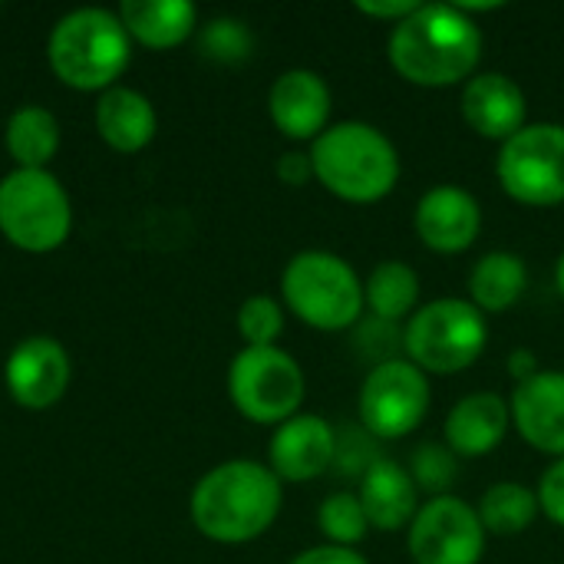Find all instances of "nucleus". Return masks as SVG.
<instances>
[{"mask_svg": "<svg viewBox=\"0 0 564 564\" xmlns=\"http://www.w3.org/2000/svg\"><path fill=\"white\" fill-rule=\"evenodd\" d=\"M198 50H202L208 59H218V63H241V59L251 56L254 36H251V30H248L241 20L218 17V20H212V23L202 30Z\"/></svg>", "mask_w": 564, "mask_h": 564, "instance_id": "obj_29", "label": "nucleus"}, {"mask_svg": "<svg viewBox=\"0 0 564 564\" xmlns=\"http://www.w3.org/2000/svg\"><path fill=\"white\" fill-rule=\"evenodd\" d=\"M496 178L502 192L529 208L564 205V126L529 122L499 145Z\"/></svg>", "mask_w": 564, "mask_h": 564, "instance_id": "obj_9", "label": "nucleus"}, {"mask_svg": "<svg viewBox=\"0 0 564 564\" xmlns=\"http://www.w3.org/2000/svg\"><path fill=\"white\" fill-rule=\"evenodd\" d=\"M304 393V370L281 347H245L228 367V397L235 410L251 423H288L301 413Z\"/></svg>", "mask_w": 564, "mask_h": 564, "instance_id": "obj_8", "label": "nucleus"}, {"mask_svg": "<svg viewBox=\"0 0 564 564\" xmlns=\"http://www.w3.org/2000/svg\"><path fill=\"white\" fill-rule=\"evenodd\" d=\"M317 529L327 539V545L357 549L370 535L367 512L357 499V492H334L317 509Z\"/></svg>", "mask_w": 564, "mask_h": 564, "instance_id": "obj_26", "label": "nucleus"}, {"mask_svg": "<svg viewBox=\"0 0 564 564\" xmlns=\"http://www.w3.org/2000/svg\"><path fill=\"white\" fill-rule=\"evenodd\" d=\"M73 228L69 195L46 169H13L0 182V235L30 254L56 251Z\"/></svg>", "mask_w": 564, "mask_h": 564, "instance_id": "obj_7", "label": "nucleus"}, {"mask_svg": "<svg viewBox=\"0 0 564 564\" xmlns=\"http://www.w3.org/2000/svg\"><path fill=\"white\" fill-rule=\"evenodd\" d=\"M539 509H542V516L552 522V525H558L564 529V459H555L549 469H545V476L539 479Z\"/></svg>", "mask_w": 564, "mask_h": 564, "instance_id": "obj_30", "label": "nucleus"}, {"mask_svg": "<svg viewBox=\"0 0 564 564\" xmlns=\"http://www.w3.org/2000/svg\"><path fill=\"white\" fill-rule=\"evenodd\" d=\"M535 373H542L539 357L532 350H525V347L512 350V357H509V377H516V387L525 383V380H532Z\"/></svg>", "mask_w": 564, "mask_h": 564, "instance_id": "obj_34", "label": "nucleus"}, {"mask_svg": "<svg viewBox=\"0 0 564 564\" xmlns=\"http://www.w3.org/2000/svg\"><path fill=\"white\" fill-rule=\"evenodd\" d=\"M281 297L288 311L324 334L354 330L364 321V281L350 261L334 251H301L284 264Z\"/></svg>", "mask_w": 564, "mask_h": 564, "instance_id": "obj_5", "label": "nucleus"}, {"mask_svg": "<svg viewBox=\"0 0 564 564\" xmlns=\"http://www.w3.org/2000/svg\"><path fill=\"white\" fill-rule=\"evenodd\" d=\"M555 288H558V294L564 297V251L558 254V261H555Z\"/></svg>", "mask_w": 564, "mask_h": 564, "instance_id": "obj_35", "label": "nucleus"}, {"mask_svg": "<svg viewBox=\"0 0 564 564\" xmlns=\"http://www.w3.org/2000/svg\"><path fill=\"white\" fill-rule=\"evenodd\" d=\"M119 20L132 40L149 50H172L195 33L198 10L188 0H126Z\"/></svg>", "mask_w": 564, "mask_h": 564, "instance_id": "obj_20", "label": "nucleus"}, {"mask_svg": "<svg viewBox=\"0 0 564 564\" xmlns=\"http://www.w3.org/2000/svg\"><path fill=\"white\" fill-rule=\"evenodd\" d=\"M334 96L321 73L314 69H288L274 79L268 93V112L278 132L294 142H314L330 126Z\"/></svg>", "mask_w": 564, "mask_h": 564, "instance_id": "obj_16", "label": "nucleus"}, {"mask_svg": "<svg viewBox=\"0 0 564 564\" xmlns=\"http://www.w3.org/2000/svg\"><path fill=\"white\" fill-rule=\"evenodd\" d=\"M152 102L126 86H112L96 102V129L116 152H139L155 139Z\"/></svg>", "mask_w": 564, "mask_h": 564, "instance_id": "obj_21", "label": "nucleus"}, {"mask_svg": "<svg viewBox=\"0 0 564 564\" xmlns=\"http://www.w3.org/2000/svg\"><path fill=\"white\" fill-rule=\"evenodd\" d=\"M337 459V430L317 413H297L274 426L268 443V469L281 482H314Z\"/></svg>", "mask_w": 564, "mask_h": 564, "instance_id": "obj_13", "label": "nucleus"}, {"mask_svg": "<svg viewBox=\"0 0 564 564\" xmlns=\"http://www.w3.org/2000/svg\"><path fill=\"white\" fill-rule=\"evenodd\" d=\"M529 291V268L512 251H489L469 271V301L482 314H502Z\"/></svg>", "mask_w": 564, "mask_h": 564, "instance_id": "obj_22", "label": "nucleus"}, {"mask_svg": "<svg viewBox=\"0 0 564 564\" xmlns=\"http://www.w3.org/2000/svg\"><path fill=\"white\" fill-rule=\"evenodd\" d=\"M281 479L251 459H231L208 469L192 489V522L218 545L261 539L281 516Z\"/></svg>", "mask_w": 564, "mask_h": 564, "instance_id": "obj_2", "label": "nucleus"}, {"mask_svg": "<svg viewBox=\"0 0 564 564\" xmlns=\"http://www.w3.org/2000/svg\"><path fill=\"white\" fill-rule=\"evenodd\" d=\"M46 56L59 83L83 93H106L132 59V36L126 33L119 13L83 7L53 26Z\"/></svg>", "mask_w": 564, "mask_h": 564, "instance_id": "obj_4", "label": "nucleus"}, {"mask_svg": "<svg viewBox=\"0 0 564 564\" xmlns=\"http://www.w3.org/2000/svg\"><path fill=\"white\" fill-rule=\"evenodd\" d=\"M416 7H420V0H380V3L377 0H357L354 3L357 13H364L370 20H380V23H390V26L403 23Z\"/></svg>", "mask_w": 564, "mask_h": 564, "instance_id": "obj_31", "label": "nucleus"}, {"mask_svg": "<svg viewBox=\"0 0 564 564\" xmlns=\"http://www.w3.org/2000/svg\"><path fill=\"white\" fill-rule=\"evenodd\" d=\"M56 145L59 126L50 109L20 106L7 119V152L17 162V169H46V162L56 155Z\"/></svg>", "mask_w": 564, "mask_h": 564, "instance_id": "obj_25", "label": "nucleus"}, {"mask_svg": "<svg viewBox=\"0 0 564 564\" xmlns=\"http://www.w3.org/2000/svg\"><path fill=\"white\" fill-rule=\"evenodd\" d=\"M364 304L370 317L390 324H400L403 317L410 321L420 304V274L406 261H380L364 281Z\"/></svg>", "mask_w": 564, "mask_h": 564, "instance_id": "obj_23", "label": "nucleus"}, {"mask_svg": "<svg viewBox=\"0 0 564 564\" xmlns=\"http://www.w3.org/2000/svg\"><path fill=\"white\" fill-rule=\"evenodd\" d=\"M486 539L476 506L459 496L426 499L406 529L410 558L416 564H479Z\"/></svg>", "mask_w": 564, "mask_h": 564, "instance_id": "obj_11", "label": "nucleus"}, {"mask_svg": "<svg viewBox=\"0 0 564 564\" xmlns=\"http://www.w3.org/2000/svg\"><path fill=\"white\" fill-rule=\"evenodd\" d=\"M430 403H433L430 377L416 364L400 357L370 367V373L360 383L357 416L367 436L393 443V440H406L423 426Z\"/></svg>", "mask_w": 564, "mask_h": 564, "instance_id": "obj_10", "label": "nucleus"}, {"mask_svg": "<svg viewBox=\"0 0 564 564\" xmlns=\"http://www.w3.org/2000/svg\"><path fill=\"white\" fill-rule=\"evenodd\" d=\"M489 344V317L466 297H436L406 321L403 357L426 377L469 370Z\"/></svg>", "mask_w": 564, "mask_h": 564, "instance_id": "obj_6", "label": "nucleus"}, {"mask_svg": "<svg viewBox=\"0 0 564 564\" xmlns=\"http://www.w3.org/2000/svg\"><path fill=\"white\" fill-rule=\"evenodd\" d=\"M486 36L456 3H420L390 30L387 56L397 76L423 89L466 86L479 73Z\"/></svg>", "mask_w": 564, "mask_h": 564, "instance_id": "obj_1", "label": "nucleus"}, {"mask_svg": "<svg viewBox=\"0 0 564 564\" xmlns=\"http://www.w3.org/2000/svg\"><path fill=\"white\" fill-rule=\"evenodd\" d=\"M459 109H463L466 126L476 135L492 139L499 145L529 126V99L522 86L509 73H499V69L476 73L463 86Z\"/></svg>", "mask_w": 564, "mask_h": 564, "instance_id": "obj_14", "label": "nucleus"}, {"mask_svg": "<svg viewBox=\"0 0 564 564\" xmlns=\"http://www.w3.org/2000/svg\"><path fill=\"white\" fill-rule=\"evenodd\" d=\"M357 499L367 512L370 529L377 532H403L410 529V522L420 512V489L410 476V469L397 459H377L364 476H360V489Z\"/></svg>", "mask_w": 564, "mask_h": 564, "instance_id": "obj_19", "label": "nucleus"}, {"mask_svg": "<svg viewBox=\"0 0 564 564\" xmlns=\"http://www.w3.org/2000/svg\"><path fill=\"white\" fill-rule=\"evenodd\" d=\"M509 426V400L496 390H476L449 410L443 423V443L453 449L456 459H482L506 443Z\"/></svg>", "mask_w": 564, "mask_h": 564, "instance_id": "obj_18", "label": "nucleus"}, {"mask_svg": "<svg viewBox=\"0 0 564 564\" xmlns=\"http://www.w3.org/2000/svg\"><path fill=\"white\" fill-rule=\"evenodd\" d=\"M238 334L248 347H274L284 334V307L268 294L248 297L238 307Z\"/></svg>", "mask_w": 564, "mask_h": 564, "instance_id": "obj_28", "label": "nucleus"}, {"mask_svg": "<svg viewBox=\"0 0 564 564\" xmlns=\"http://www.w3.org/2000/svg\"><path fill=\"white\" fill-rule=\"evenodd\" d=\"M486 535H499V539H512L522 535L535 525V519L542 516L539 509V492L522 486V482H496L482 492L479 506H476Z\"/></svg>", "mask_w": 564, "mask_h": 564, "instance_id": "obj_24", "label": "nucleus"}, {"mask_svg": "<svg viewBox=\"0 0 564 564\" xmlns=\"http://www.w3.org/2000/svg\"><path fill=\"white\" fill-rule=\"evenodd\" d=\"M406 469H410L420 492H426L430 499H440V496H453L449 489L456 486L459 459L453 456V449L446 443H423L410 456Z\"/></svg>", "mask_w": 564, "mask_h": 564, "instance_id": "obj_27", "label": "nucleus"}, {"mask_svg": "<svg viewBox=\"0 0 564 564\" xmlns=\"http://www.w3.org/2000/svg\"><path fill=\"white\" fill-rule=\"evenodd\" d=\"M509 406L512 426L532 449L564 459V370H542L519 383Z\"/></svg>", "mask_w": 564, "mask_h": 564, "instance_id": "obj_17", "label": "nucleus"}, {"mask_svg": "<svg viewBox=\"0 0 564 564\" xmlns=\"http://www.w3.org/2000/svg\"><path fill=\"white\" fill-rule=\"evenodd\" d=\"M307 152L314 162V182L347 205H377L400 185V152L393 139L370 122H334Z\"/></svg>", "mask_w": 564, "mask_h": 564, "instance_id": "obj_3", "label": "nucleus"}, {"mask_svg": "<svg viewBox=\"0 0 564 564\" xmlns=\"http://www.w3.org/2000/svg\"><path fill=\"white\" fill-rule=\"evenodd\" d=\"M10 397L26 410H46L59 403L69 387V357L53 337H26L13 347L3 370Z\"/></svg>", "mask_w": 564, "mask_h": 564, "instance_id": "obj_15", "label": "nucleus"}, {"mask_svg": "<svg viewBox=\"0 0 564 564\" xmlns=\"http://www.w3.org/2000/svg\"><path fill=\"white\" fill-rule=\"evenodd\" d=\"M291 564H370L357 549H340V545H314L307 552H301Z\"/></svg>", "mask_w": 564, "mask_h": 564, "instance_id": "obj_32", "label": "nucleus"}, {"mask_svg": "<svg viewBox=\"0 0 564 564\" xmlns=\"http://www.w3.org/2000/svg\"><path fill=\"white\" fill-rule=\"evenodd\" d=\"M413 228L423 248L436 254H463L482 235V208L476 195L459 185H433L416 202Z\"/></svg>", "mask_w": 564, "mask_h": 564, "instance_id": "obj_12", "label": "nucleus"}, {"mask_svg": "<svg viewBox=\"0 0 564 564\" xmlns=\"http://www.w3.org/2000/svg\"><path fill=\"white\" fill-rule=\"evenodd\" d=\"M278 178H281L284 185H294V188L307 185V182L314 178L311 152H284V155L278 159Z\"/></svg>", "mask_w": 564, "mask_h": 564, "instance_id": "obj_33", "label": "nucleus"}]
</instances>
